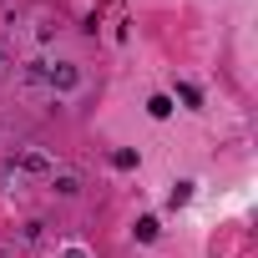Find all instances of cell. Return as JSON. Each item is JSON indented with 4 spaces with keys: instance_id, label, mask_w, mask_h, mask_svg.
I'll list each match as a JSON object with an SVG mask.
<instances>
[{
    "instance_id": "6da1fadb",
    "label": "cell",
    "mask_w": 258,
    "mask_h": 258,
    "mask_svg": "<svg viewBox=\"0 0 258 258\" xmlns=\"http://www.w3.org/2000/svg\"><path fill=\"white\" fill-rule=\"evenodd\" d=\"M16 167H21V172H31V177H46V172H51V162H46L41 152H21V157H16Z\"/></svg>"
},
{
    "instance_id": "7a4b0ae2",
    "label": "cell",
    "mask_w": 258,
    "mask_h": 258,
    "mask_svg": "<svg viewBox=\"0 0 258 258\" xmlns=\"http://www.w3.org/2000/svg\"><path fill=\"white\" fill-rule=\"evenodd\" d=\"M51 86L71 91V86H76V66H56V71H51Z\"/></svg>"
},
{
    "instance_id": "3957f363",
    "label": "cell",
    "mask_w": 258,
    "mask_h": 258,
    "mask_svg": "<svg viewBox=\"0 0 258 258\" xmlns=\"http://www.w3.org/2000/svg\"><path fill=\"white\" fill-rule=\"evenodd\" d=\"M187 203H192V182H177L172 198H167V208H187Z\"/></svg>"
},
{
    "instance_id": "277c9868",
    "label": "cell",
    "mask_w": 258,
    "mask_h": 258,
    "mask_svg": "<svg viewBox=\"0 0 258 258\" xmlns=\"http://www.w3.org/2000/svg\"><path fill=\"white\" fill-rule=\"evenodd\" d=\"M147 111H152L157 121H162V116H172V96H152V101H147Z\"/></svg>"
},
{
    "instance_id": "5b68a950",
    "label": "cell",
    "mask_w": 258,
    "mask_h": 258,
    "mask_svg": "<svg viewBox=\"0 0 258 258\" xmlns=\"http://www.w3.org/2000/svg\"><path fill=\"white\" fill-rule=\"evenodd\" d=\"M56 192H61V198H76V192H81V182H76L71 172H61V177H56Z\"/></svg>"
},
{
    "instance_id": "8992f818",
    "label": "cell",
    "mask_w": 258,
    "mask_h": 258,
    "mask_svg": "<svg viewBox=\"0 0 258 258\" xmlns=\"http://www.w3.org/2000/svg\"><path fill=\"white\" fill-rule=\"evenodd\" d=\"M137 238L142 243H157V218H137Z\"/></svg>"
},
{
    "instance_id": "52a82bcc",
    "label": "cell",
    "mask_w": 258,
    "mask_h": 258,
    "mask_svg": "<svg viewBox=\"0 0 258 258\" xmlns=\"http://www.w3.org/2000/svg\"><path fill=\"white\" fill-rule=\"evenodd\" d=\"M111 167H121V172H126V167H137V152H132V147H121V152H111Z\"/></svg>"
},
{
    "instance_id": "ba28073f",
    "label": "cell",
    "mask_w": 258,
    "mask_h": 258,
    "mask_svg": "<svg viewBox=\"0 0 258 258\" xmlns=\"http://www.w3.org/2000/svg\"><path fill=\"white\" fill-rule=\"evenodd\" d=\"M177 96H182V101H187V106H203V91H198V86H187V81H182V86H177Z\"/></svg>"
},
{
    "instance_id": "9c48e42d",
    "label": "cell",
    "mask_w": 258,
    "mask_h": 258,
    "mask_svg": "<svg viewBox=\"0 0 258 258\" xmlns=\"http://www.w3.org/2000/svg\"><path fill=\"white\" fill-rule=\"evenodd\" d=\"M66 258H86V253H81V248H71V253H66Z\"/></svg>"
},
{
    "instance_id": "30bf717a",
    "label": "cell",
    "mask_w": 258,
    "mask_h": 258,
    "mask_svg": "<svg viewBox=\"0 0 258 258\" xmlns=\"http://www.w3.org/2000/svg\"><path fill=\"white\" fill-rule=\"evenodd\" d=\"M0 258H6V253H0Z\"/></svg>"
}]
</instances>
